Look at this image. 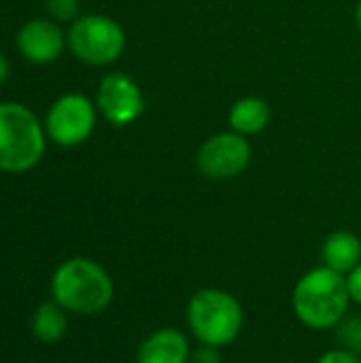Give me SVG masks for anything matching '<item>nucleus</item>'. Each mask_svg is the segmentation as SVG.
<instances>
[{"mask_svg":"<svg viewBox=\"0 0 361 363\" xmlns=\"http://www.w3.org/2000/svg\"><path fill=\"white\" fill-rule=\"evenodd\" d=\"M11 77V64L4 53H0V85H4Z\"/></svg>","mask_w":361,"mask_h":363,"instance_id":"6ab92c4d","label":"nucleus"},{"mask_svg":"<svg viewBox=\"0 0 361 363\" xmlns=\"http://www.w3.org/2000/svg\"><path fill=\"white\" fill-rule=\"evenodd\" d=\"M98 113L115 128L132 125L145 113V96L138 83L123 72H109L96 91Z\"/></svg>","mask_w":361,"mask_h":363,"instance_id":"6e6552de","label":"nucleus"},{"mask_svg":"<svg viewBox=\"0 0 361 363\" xmlns=\"http://www.w3.org/2000/svg\"><path fill=\"white\" fill-rule=\"evenodd\" d=\"M189 363H221V349L200 345L196 351H191Z\"/></svg>","mask_w":361,"mask_h":363,"instance_id":"f3484780","label":"nucleus"},{"mask_svg":"<svg viewBox=\"0 0 361 363\" xmlns=\"http://www.w3.org/2000/svg\"><path fill=\"white\" fill-rule=\"evenodd\" d=\"M15 45L21 57H26L32 64H51L55 62L64 47H66V34L53 19H30L26 21L17 34Z\"/></svg>","mask_w":361,"mask_h":363,"instance_id":"1a4fd4ad","label":"nucleus"},{"mask_svg":"<svg viewBox=\"0 0 361 363\" xmlns=\"http://www.w3.org/2000/svg\"><path fill=\"white\" fill-rule=\"evenodd\" d=\"M66 45L79 62L87 66H109L123 55L126 32L121 23L109 15L85 13L70 23Z\"/></svg>","mask_w":361,"mask_h":363,"instance_id":"39448f33","label":"nucleus"},{"mask_svg":"<svg viewBox=\"0 0 361 363\" xmlns=\"http://www.w3.org/2000/svg\"><path fill=\"white\" fill-rule=\"evenodd\" d=\"M185 321L200 345L226 349L238 340L245 328V308L234 294L221 287H204L189 298Z\"/></svg>","mask_w":361,"mask_h":363,"instance_id":"7ed1b4c3","label":"nucleus"},{"mask_svg":"<svg viewBox=\"0 0 361 363\" xmlns=\"http://www.w3.org/2000/svg\"><path fill=\"white\" fill-rule=\"evenodd\" d=\"M98 119V106L85 94L70 91L60 96L47 113L45 132L60 147H77L85 143Z\"/></svg>","mask_w":361,"mask_h":363,"instance_id":"423d86ee","label":"nucleus"},{"mask_svg":"<svg viewBox=\"0 0 361 363\" xmlns=\"http://www.w3.org/2000/svg\"><path fill=\"white\" fill-rule=\"evenodd\" d=\"M317 363H361L360 355L353 353V351H347L343 347H336V349H330L326 351Z\"/></svg>","mask_w":361,"mask_h":363,"instance_id":"dca6fc26","label":"nucleus"},{"mask_svg":"<svg viewBox=\"0 0 361 363\" xmlns=\"http://www.w3.org/2000/svg\"><path fill=\"white\" fill-rule=\"evenodd\" d=\"M351 304L347 277L323 264L304 272L291 291L294 315L313 332L334 330L349 315Z\"/></svg>","mask_w":361,"mask_h":363,"instance_id":"f257e3e1","label":"nucleus"},{"mask_svg":"<svg viewBox=\"0 0 361 363\" xmlns=\"http://www.w3.org/2000/svg\"><path fill=\"white\" fill-rule=\"evenodd\" d=\"M189 338L177 328H160L151 332L136 351V363H189Z\"/></svg>","mask_w":361,"mask_h":363,"instance_id":"9d476101","label":"nucleus"},{"mask_svg":"<svg viewBox=\"0 0 361 363\" xmlns=\"http://www.w3.org/2000/svg\"><path fill=\"white\" fill-rule=\"evenodd\" d=\"M347 289H349L351 302L361 306V264H357V266L347 274Z\"/></svg>","mask_w":361,"mask_h":363,"instance_id":"a211bd4d","label":"nucleus"},{"mask_svg":"<svg viewBox=\"0 0 361 363\" xmlns=\"http://www.w3.org/2000/svg\"><path fill=\"white\" fill-rule=\"evenodd\" d=\"M68 317L66 311L55 302H43L32 315V332L40 342H57L66 336Z\"/></svg>","mask_w":361,"mask_h":363,"instance_id":"ddd939ff","label":"nucleus"},{"mask_svg":"<svg viewBox=\"0 0 361 363\" xmlns=\"http://www.w3.org/2000/svg\"><path fill=\"white\" fill-rule=\"evenodd\" d=\"M47 13L55 21H68L72 23L79 17L81 11V0H45Z\"/></svg>","mask_w":361,"mask_h":363,"instance_id":"2eb2a0df","label":"nucleus"},{"mask_svg":"<svg viewBox=\"0 0 361 363\" xmlns=\"http://www.w3.org/2000/svg\"><path fill=\"white\" fill-rule=\"evenodd\" d=\"M51 298L66 313L91 317L111 306L115 285L98 262L89 257H70L62 262L51 277Z\"/></svg>","mask_w":361,"mask_h":363,"instance_id":"f03ea898","label":"nucleus"},{"mask_svg":"<svg viewBox=\"0 0 361 363\" xmlns=\"http://www.w3.org/2000/svg\"><path fill=\"white\" fill-rule=\"evenodd\" d=\"M270 119H272L270 104L257 96L238 98L228 113L230 128L243 136H255V134L264 132L268 128Z\"/></svg>","mask_w":361,"mask_h":363,"instance_id":"f8f14e48","label":"nucleus"},{"mask_svg":"<svg viewBox=\"0 0 361 363\" xmlns=\"http://www.w3.org/2000/svg\"><path fill=\"white\" fill-rule=\"evenodd\" d=\"M47 132L34 111L21 102H0V172L21 174L45 155Z\"/></svg>","mask_w":361,"mask_h":363,"instance_id":"20e7f679","label":"nucleus"},{"mask_svg":"<svg viewBox=\"0 0 361 363\" xmlns=\"http://www.w3.org/2000/svg\"><path fill=\"white\" fill-rule=\"evenodd\" d=\"M334 336L338 347L353 351V353H361V317H351L347 315L336 328H334Z\"/></svg>","mask_w":361,"mask_h":363,"instance_id":"4468645a","label":"nucleus"},{"mask_svg":"<svg viewBox=\"0 0 361 363\" xmlns=\"http://www.w3.org/2000/svg\"><path fill=\"white\" fill-rule=\"evenodd\" d=\"M355 23H357V30L361 32V0L357 2V9H355Z\"/></svg>","mask_w":361,"mask_h":363,"instance_id":"aec40b11","label":"nucleus"},{"mask_svg":"<svg viewBox=\"0 0 361 363\" xmlns=\"http://www.w3.org/2000/svg\"><path fill=\"white\" fill-rule=\"evenodd\" d=\"M321 264L347 277L357 264H361L360 236L351 230L332 232L321 245Z\"/></svg>","mask_w":361,"mask_h":363,"instance_id":"9b49d317","label":"nucleus"},{"mask_svg":"<svg viewBox=\"0 0 361 363\" xmlns=\"http://www.w3.org/2000/svg\"><path fill=\"white\" fill-rule=\"evenodd\" d=\"M251 143L247 136L230 130L217 132L206 138L196 153V168L202 177L213 181H226L243 174L251 164Z\"/></svg>","mask_w":361,"mask_h":363,"instance_id":"0eeeda50","label":"nucleus"}]
</instances>
